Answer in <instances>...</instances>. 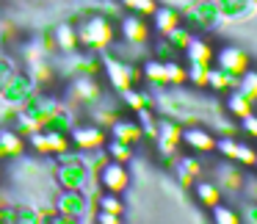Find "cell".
Listing matches in <instances>:
<instances>
[{
    "label": "cell",
    "mask_w": 257,
    "mask_h": 224,
    "mask_svg": "<svg viewBox=\"0 0 257 224\" xmlns=\"http://www.w3.org/2000/svg\"><path fill=\"white\" fill-rule=\"evenodd\" d=\"M218 3H213V0H194V3H188V9H185V25L188 28H199V31H207L213 28V25L218 23Z\"/></svg>",
    "instance_id": "6da1fadb"
},
{
    "label": "cell",
    "mask_w": 257,
    "mask_h": 224,
    "mask_svg": "<svg viewBox=\"0 0 257 224\" xmlns=\"http://www.w3.org/2000/svg\"><path fill=\"white\" fill-rule=\"evenodd\" d=\"M78 39H80V45H86V47H105V45H111V39H113V28H111L108 20L91 17V20H86L83 28H78Z\"/></svg>",
    "instance_id": "7a4b0ae2"
},
{
    "label": "cell",
    "mask_w": 257,
    "mask_h": 224,
    "mask_svg": "<svg viewBox=\"0 0 257 224\" xmlns=\"http://www.w3.org/2000/svg\"><path fill=\"white\" fill-rule=\"evenodd\" d=\"M216 150L221 152L227 161L238 163V166H254V163H257V150H254V147H249L246 141H235L232 136L216 141Z\"/></svg>",
    "instance_id": "3957f363"
},
{
    "label": "cell",
    "mask_w": 257,
    "mask_h": 224,
    "mask_svg": "<svg viewBox=\"0 0 257 224\" xmlns=\"http://www.w3.org/2000/svg\"><path fill=\"white\" fill-rule=\"evenodd\" d=\"M97 180H100L102 188H105V191H113V194H122V191L130 185V174H127V169H124V163H119V161L102 163Z\"/></svg>",
    "instance_id": "277c9868"
},
{
    "label": "cell",
    "mask_w": 257,
    "mask_h": 224,
    "mask_svg": "<svg viewBox=\"0 0 257 224\" xmlns=\"http://www.w3.org/2000/svg\"><path fill=\"white\" fill-rule=\"evenodd\" d=\"M216 67H221L224 72H229V75H235V78H240V75L249 69V56H246L240 47L227 45V47H221V50L216 53Z\"/></svg>",
    "instance_id": "5b68a950"
},
{
    "label": "cell",
    "mask_w": 257,
    "mask_h": 224,
    "mask_svg": "<svg viewBox=\"0 0 257 224\" xmlns=\"http://www.w3.org/2000/svg\"><path fill=\"white\" fill-rule=\"evenodd\" d=\"M216 141H218L216 136H213L210 130L199 128V125H194V128H183V144L191 147L194 152H199V155L216 150Z\"/></svg>",
    "instance_id": "8992f818"
},
{
    "label": "cell",
    "mask_w": 257,
    "mask_h": 224,
    "mask_svg": "<svg viewBox=\"0 0 257 224\" xmlns=\"http://www.w3.org/2000/svg\"><path fill=\"white\" fill-rule=\"evenodd\" d=\"M122 36L130 45H147L150 42V25H147V17L141 14H130V17L122 20Z\"/></svg>",
    "instance_id": "52a82bcc"
},
{
    "label": "cell",
    "mask_w": 257,
    "mask_h": 224,
    "mask_svg": "<svg viewBox=\"0 0 257 224\" xmlns=\"http://www.w3.org/2000/svg\"><path fill=\"white\" fill-rule=\"evenodd\" d=\"M72 141L80 150H100V147L105 144V133H102L100 128H94V125H89V128H75Z\"/></svg>",
    "instance_id": "ba28073f"
},
{
    "label": "cell",
    "mask_w": 257,
    "mask_h": 224,
    "mask_svg": "<svg viewBox=\"0 0 257 224\" xmlns=\"http://www.w3.org/2000/svg\"><path fill=\"white\" fill-rule=\"evenodd\" d=\"M105 69H108V78H111V83L116 86L119 91L130 89V83H133L136 72H133V69H130L124 61H116V58H108V61H105Z\"/></svg>",
    "instance_id": "9c48e42d"
},
{
    "label": "cell",
    "mask_w": 257,
    "mask_h": 224,
    "mask_svg": "<svg viewBox=\"0 0 257 224\" xmlns=\"http://www.w3.org/2000/svg\"><path fill=\"white\" fill-rule=\"evenodd\" d=\"M185 53H188V64H191V67H210V61H213L210 45H207L205 39H196V36H191Z\"/></svg>",
    "instance_id": "30bf717a"
},
{
    "label": "cell",
    "mask_w": 257,
    "mask_h": 224,
    "mask_svg": "<svg viewBox=\"0 0 257 224\" xmlns=\"http://www.w3.org/2000/svg\"><path fill=\"white\" fill-rule=\"evenodd\" d=\"M194 196L199 199L202 207H216L218 202H221V188H218V183H210V180H199V183L194 185Z\"/></svg>",
    "instance_id": "8fae6325"
},
{
    "label": "cell",
    "mask_w": 257,
    "mask_h": 224,
    "mask_svg": "<svg viewBox=\"0 0 257 224\" xmlns=\"http://www.w3.org/2000/svg\"><path fill=\"white\" fill-rule=\"evenodd\" d=\"M227 111L232 114L235 119H243L246 114L254 111V102H251L240 89H229V91H227Z\"/></svg>",
    "instance_id": "7c38bea8"
},
{
    "label": "cell",
    "mask_w": 257,
    "mask_h": 224,
    "mask_svg": "<svg viewBox=\"0 0 257 224\" xmlns=\"http://www.w3.org/2000/svg\"><path fill=\"white\" fill-rule=\"evenodd\" d=\"M152 23H155L158 34L166 36L172 28H177V25L183 23V14H177L174 9H155V12H152Z\"/></svg>",
    "instance_id": "4fadbf2b"
},
{
    "label": "cell",
    "mask_w": 257,
    "mask_h": 224,
    "mask_svg": "<svg viewBox=\"0 0 257 224\" xmlns=\"http://www.w3.org/2000/svg\"><path fill=\"white\" fill-rule=\"evenodd\" d=\"M251 9H254V0H218V12L229 20L249 17Z\"/></svg>",
    "instance_id": "5bb4252c"
},
{
    "label": "cell",
    "mask_w": 257,
    "mask_h": 224,
    "mask_svg": "<svg viewBox=\"0 0 257 224\" xmlns=\"http://www.w3.org/2000/svg\"><path fill=\"white\" fill-rule=\"evenodd\" d=\"M58 210L67 213V218H69V216H78V213H86V199H83V194H80V191H75V188H69L67 194L58 199Z\"/></svg>",
    "instance_id": "9a60e30c"
},
{
    "label": "cell",
    "mask_w": 257,
    "mask_h": 224,
    "mask_svg": "<svg viewBox=\"0 0 257 224\" xmlns=\"http://www.w3.org/2000/svg\"><path fill=\"white\" fill-rule=\"evenodd\" d=\"M113 139L124 141V144H136V141L141 139V128L136 122H127V119L113 122Z\"/></svg>",
    "instance_id": "2e32d148"
},
{
    "label": "cell",
    "mask_w": 257,
    "mask_h": 224,
    "mask_svg": "<svg viewBox=\"0 0 257 224\" xmlns=\"http://www.w3.org/2000/svg\"><path fill=\"white\" fill-rule=\"evenodd\" d=\"M56 42H58L61 50H75V47L80 45L78 31H75L72 25H58V28H56Z\"/></svg>",
    "instance_id": "e0dca14e"
},
{
    "label": "cell",
    "mask_w": 257,
    "mask_h": 224,
    "mask_svg": "<svg viewBox=\"0 0 257 224\" xmlns=\"http://www.w3.org/2000/svg\"><path fill=\"white\" fill-rule=\"evenodd\" d=\"M23 139H20V133H14V130H0V150H3V155H17V152H23Z\"/></svg>",
    "instance_id": "ac0fdd59"
},
{
    "label": "cell",
    "mask_w": 257,
    "mask_h": 224,
    "mask_svg": "<svg viewBox=\"0 0 257 224\" xmlns=\"http://www.w3.org/2000/svg\"><path fill=\"white\" fill-rule=\"evenodd\" d=\"M144 75L155 86H166L169 83V78H166V61H158V58H155V61H147L144 64Z\"/></svg>",
    "instance_id": "d6986e66"
},
{
    "label": "cell",
    "mask_w": 257,
    "mask_h": 224,
    "mask_svg": "<svg viewBox=\"0 0 257 224\" xmlns=\"http://www.w3.org/2000/svg\"><path fill=\"white\" fill-rule=\"evenodd\" d=\"M238 89L243 91L246 97H249L251 102H257V69H246L243 75H240V80H238Z\"/></svg>",
    "instance_id": "ffe728a7"
},
{
    "label": "cell",
    "mask_w": 257,
    "mask_h": 224,
    "mask_svg": "<svg viewBox=\"0 0 257 224\" xmlns=\"http://www.w3.org/2000/svg\"><path fill=\"white\" fill-rule=\"evenodd\" d=\"M108 155H111L113 161L124 163V161H130V158H133V144H124V141L113 139L111 144H108Z\"/></svg>",
    "instance_id": "44dd1931"
},
{
    "label": "cell",
    "mask_w": 257,
    "mask_h": 224,
    "mask_svg": "<svg viewBox=\"0 0 257 224\" xmlns=\"http://www.w3.org/2000/svg\"><path fill=\"white\" fill-rule=\"evenodd\" d=\"M210 210H213V221H216V224H238L240 221L238 213H235L232 207L221 205V202H218L216 207H210Z\"/></svg>",
    "instance_id": "7402d4cb"
},
{
    "label": "cell",
    "mask_w": 257,
    "mask_h": 224,
    "mask_svg": "<svg viewBox=\"0 0 257 224\" xmlns=\"http://www.w3.org/2000/svg\"><path fill=\"white\" fill-rule=\"evenodd\" d=\"M124 9H130V12L141 14V17H152V12H155V0H119Z\"/></svg>",
    "instance_id": "603a6c76"
},
{
    "label": "cell",
    "mask_w": 257,
    "mask_h": 224,
    "mask_svg": "<svg viewBox=\"0 0 257 224\" xmlns=\"http://www.w3.org/2000/svg\"><path fill=\"white\" fill-rule=\"evenodd\" d=\"M100 210L124 213V205H122V199H119V194H113V191H105V194L100 196Z\"/></svg>",
    "instance_id": "cb8c5ba5"
},
{
    "label": "cell",
    "mask_w": 257,
    "mask_h": 224,
    "mask_svg": "<svg viewBox=\"0 0 257 224\" xmlns=\"http://www.w3.org/2000/svg\"><path fill=\"white\" fill-rule=\"evenodd\" d=\"M199 172H202V166H199L196 158H183V161H180V174H183L185 183H191L194 177H199Z\"/></svg>",
    "instance_id": "d4e9b609"
},
{
    "label": "cell",
    "mask_w": 257,
    "mask_h": 224,
    "mask_svg": "<svg viewBox=\"0 0 257 224\" xmlns=\"http://www.w3.org/2000/svg\"><path fill=\"white\" fill-rule=\"evenodd\" d=\"M240 130H243L246 136H251V139H257V114L254 111L240 119Z\"/></svg>",
    "instance_id": "484cf974"
},
{
    "label": "cell",
    "mask_w": 257,
    "mask_h": 224,
    "mask_svg": "<svg viewBox=\"0 0 257 224\" xmlns=\"http://www.w3.org/2000/svg\"><path fill=\"white\" fill-rule=\"evenodd\" d=\"M240 221H257V202L251 199L249 205L243 207V216H240Z\"/></svg>",
    "instance_id": "4316f807"
},
{
    "label": "cell",
    "mask_w": 257,
    "mask_h": 224,
    "mask_svg": "<svg viewBox=\"0 0 257 224\" xmlns=\"http://www.w3.org/2000/svg\"><path fill=\"white\" fill-rule=\"evenodd\" d=\"M254 3H257V0H254Z\"/></svg>",
    "instance_id": "83f0119b"
}]
</instances>
